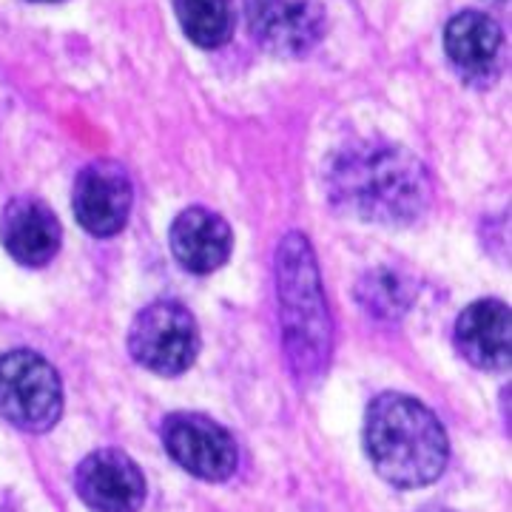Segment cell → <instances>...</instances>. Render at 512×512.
Returning a JSON list of instances; mask_svg holds the SVG:
<instances>
[{
	"mask_svg": "<svg viewBox=\"0 0 512 512\" xmlns=\"http://www.w3.org/2000/svg\"><path fill=\"white\" fill-rule=\"evenodd\" d=\"M325 183L333 208L373 225H413L433 200V183L419 157L379 140L339 151Z\"/></svg>",
	"mask_w": 512,
	"mask_h": 512,
	"instance_id": "6da1fadb",
	"label": "cell"
},
{
	"mask_svg": "<svg viewBox=\"0 0 512 512\" xmlns=\"http://www.w3.org/2000/svg\"><path fill=\"white\" fill-rule=\"evenodd\" d=\"M365 450L384 481L416 490L441 478L450 458V441L433 410L419 399L382 393L367 407Z\"/></svg>",
	"mask_w": 512,
	"mask_h": 512,
	"instance_id": "7a4b0ae2",
	"label": "cell"
},
{
	"mask_svg": "<svg viewBox=\"0 0 512 512\" xmlns=\"http://www.w3.org/2000/svg\"><path fill=\"white\" fill-rule=\"evenodd\" d=\"M276 299L288 365L299 382H313L330 362L333 325L311 242L296 231L276 248Z\"/></svg>",
	"mask_w": 512,
	"mask_h": 512,
	"instance_id": "3957f363",
	"label": "cell"
},
{
	"mask_svg": "<svg viewBox=\"0 0 512 512\" xmlns=\"http://www.w3.org/2000/svg\"><path fill=\"white\" fill-rule=\"evenodd\" d=\"M63 413V384L40 353L0 356V419L23 433L52 430Z\"/></svg>",
	"mask_w": 512,
	"mask_h": 512,
	"instance_id": "277c9868",
	"label": "cell"
},
{
	"mask_svg": "<svg viewBox=\"0 0 512 512\" xmlns=\"http://www.w3.org/2000/svg\"><path fill=\"white\" fill-rule=\"evenodd\" d=\"M128 350L137 365L160 376H180L197 362L200 328L180 302L160 299L134 316Z\"/></svg>",
	"mask_w": 512,
	"mask_h": 512,
	"instance_id": "5b68a950",
	"label": "cell"
},
{
	"mask_svg": "<svg viewBox=\"0 0 512 512\" xmlns=\"http://www.w3.org/2000/svg\"><path fill=\"white\" fill-rule=\"evenodd\" d=\"M248 32L276 57H302L325 35L322 0H245Z\"/></svg>",
	"mask_w": 512,
	"mask_h": 512,
	"instance_id": "8992f818",
	"label": "cell"
},
{
	"mask_svg": "<svg viewBox=\"0 0 512 512\" xmlns=\"http://www.w3.org/2000/svg\"><path fill=\"white\" fill-rule=\"evenodd\" d=\"M163 444L185 473L202 481H225L234 476L239 450L234 436L200 413H174L163 421Z\"/></svg>",
	"mask_w": 512,
	"mask_h": 512,
	"instance_id": "52a82bcc",
	"label": "cell"
},
{
	"mask_svg": "<svg viewBox=\"0 0 512 512\" xmlns=\"http://www.w3.org/2000/svg\"><path fill=\"white\" fill-rule=\"evenodd\" d=\"M131 180L120 163L97 160L89 163L74 180L72 208L83 231L92 237H114L126 228L131 214Z\"/></svg>",
	"mask_w": 512,
	"mask_h": 512,
	"instance_id": "ba28073f",
	"label": "cell"
},
{
	"mask_svg": "<svg viewBox=\"0 0 512 512\" xmlns=\"http://www.w3.org/2000/svg\"><path fill=\"white\" fill-rule=\"evenodd\" d=\"M74 490L94 512H137L146 501V478L123 450H97L80 461Z\"/></svg>",
	"mask_w": 512,
	"mask_h": 512,
	"instance_id": "9c48e42d",
	"label": "cell"
},
{
	"mask_svg": "<svg viewBox=\"0 0 512 512\" xmlns=\"http://www.w3.org/2000/svg\"><path fill=\"white\" fill-rule=\"evenodd\" d=\"M444 52L461 80L487 89L504 69L501 26L484 12H458L444 29Z\"/></svg>",
	"mask_w": 512,
	"mask_h": 512,
	"instance_id": "30bf717a",
	"label": "cell"
},
{
	"mask_svg": "<svg viewBox=\"0 0 512 512\" xmlns=\"http://www.w3.org/2000/svg\"><path fill=\"white\" fill-rule=\"evenodd\" d=\"M0 239L15 262L26 268H43L60 251L63 231L46 202L37 197H18L6 205L0 217Z\"/></svg>",
	"mask_w": 512,
	"mask_h": 512,
	"instance_id": "8fae6325",
	"label": "cell"
},
{
	"mask_svg": "<svg viewBox=\"0 0 512 512\" xmlns=\"http://www.w3.org/2000/svg\"><path fill=\"white\" fill-rule=\"evenodd\" d=\"M171 251L191 274H214L234 251L231 225L208 208L183 211L168 231Z\"/></svg>",
	"mask_w": 512,
	"mask_h": 512,
	"instance_id": "7c38bea8",
	"label": "cell"
},
{
	"mask_svg": "<svg viewBox=\"0 0 512 512\" xmlns=\"http://www.w3.org/2000/svg\"><path fill=\"white\" fill-rule=\"evenodd\" d=\"M456 348L478 370L510 367V308L498 299L464 308L456 322Z\"/></svg>",
	"mask_w": 512,
	"mask_h": 512,
	"instance_id": "4fadbf2b",
	"label": "cell"
},
{
	"mask_svg": "<svg viewBox=\"0 0 512 512\" xmlns=\"http://www.w3.org/2000/svg\"><path fill=\"white\" fill-rule=\"evenodd\" d=\"M174 12L185 37L200 49H220L234 35L231 0H174Z\"/></svg>",
	"mask_w": 512,
	"mask_h": 512,
	"instance_id": "5bb4252c",
	"label": "cell"
},
{
	"mask_svg": "<svg viewBox=\"0 0 512 512\" xmlns=\"http://www.w3.org/2000/svg\"><path fill=\"white\" fill-rule=\"evenodd\" d=\"M356 296L365 305L367 313H373L379 319H399L413 305L416 288H413L410 276H404L396 268L382 265V268L367 271L365 279L359 282Z\"/></svg>",
	"mask_w": 512,
	"mask_h": 512,
	"instance_id": "9a60e30c",
	"label": "cell"
},
{
	"mask_svg": "<svg viewBox=\"0 0 512 512\" xmlns=\"http://www.w3.org/2000/svg\"><path fill=\"white\" fill-rule=\"evenodd\" d=\"M421 512H450V510H441V507H430V510H421Z\"/></svg>",
	"mask_w": 512,
	"mask_h": 512,
	"instance_id": "2e32d148",
	"label": "cell"
},
{
	"mask_svg": "<svg viewBox=\"0 0 512 512\" xmlns=\"http://www.w3.org/2000/svg\"><path fill=\"white\" fill-rule=\"evenodd\" d=\"M32 3H60V0H32Z\"/></svg>",
	"mask_w": 512,
	"mask_h": 512,
	"instance_id": "e0dca14e",
	"label": "cell"
}]
</instances>
